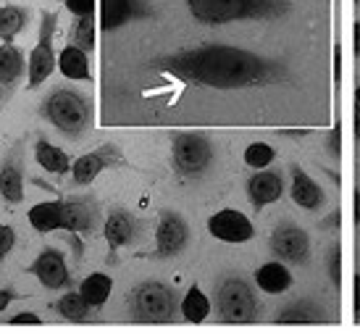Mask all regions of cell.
I'll return each instance as SVG.
<instances>
[{
	"label": "cell",
	"instance_id": "cell-1",
	"mask_svg": "<svg viewBox=\"0 0 360 334\" xmlns=\"http://www.w3.org/2000/svg\"><path fill=\"white\" fill-rule=\"evenodd\" d=\"M163 71L184 82L210 87V90H237L274 79L276 66L250 51L229 48V45H205L198 51L176 53L158 61Z\"/></svg>",
	"mask_w": 360,
	"mask_h": 334
},
{
	"label": "cell",
	"instance_id": "cell-2",
	"mask_svg": "<svg viewBox=\"0 0 360 334\" xmlns=\"http://www.w3.org/2000/svg\"><path fill=\"white\" fill-rule=\"evenodd\" d=\"M40 116L45 122H51L63 137L79 140L82 132H87V127L92 124V105L77 90L58 87L42 101Z\"/></svg>",
	"mask_w": 360,
	"mask_h": 334
},
{
	"label": "cell",
	"instance_id": "cell-3",
	"mask_svg": "<svg viewBox=\"0 0 360 334\" xmlns=\"http://www.w3.org/2000/svg\"><path fill=\"white\" fill-rule=\"evenodd\" d=\"M131 321L137 324H169L179 311L176 295L160 282H142L127 295Z\"/></svg>",
	"mask_w": 360,
	"mask_h": 334
},
{
	"label": "cell",
	"instance_id": "cell-4",
	"mask_svg": "<svg viewBox=\"0 0 360 334\" xmlns=\"http://www.w3.org/2000/svg\"><path fill=\"white\" fill-rule=\"evenodd\" d=\"M187 8L202 24H229L269 16L276 11V0H187Z\"/></svg>",
	"mask_w": 360,
	"mask_h": 334
},
{
	"label": "cell",
	"instance_id": "cell-5",
	"mask_svg": "<svg viewBox=\"0 0 360 334\" xmlns=\"http://www.w3.org/2000/svg\"><path fill=\"white\" fill-rule=\"evenodd\" d=\"M216 314L224 324H250L258 316L252 287L240 276H226L216 290Z\"/></svg>",
	"mask_w": 360,
	"mask_h": 334
},
{
	"label": "cell",
	"instance_id": "cell-6",
	"mask_svg": "<svg viewBox=\"0 0 360 334\" xmlns=\"http://www.w3.org/2000/svg\"><path fill=\"white\" fill-rule=\"evenodd\" d=\"M171 161L184 179H200L213 163V145L202 134H176L171 142Z\"/></svg>",
	"mask_w": 360,
	"mask_h": 334
},
{
	"label": "cell",
	"instance_id": "cell-7",
	"mask_svg": "<svg viewBox=\"0 0 360 334\" xmlns=\"http://www.w3.org/2000/svg\"><path fill=\"white\" fill-rule=\"evenodd\" d=\"M56 13H42L40 21V40L34 45V51L30 56L27 63V87L37 90L40 84H45V79L56 69V53H53V34H56Z\"/></svg>",
	"mask_w": 360,
	"mask_h": 334
},
{
	"label": "cell",
	"instance_id": "cell-8",
	"mask_svg": "<svg viewBox=\"0 0 360 334\" xmlns=\"http://www.w3.org/2000/svg\"><path fill=\"white\" fill-rule=\"evenodd\" d=\"M271 250L276 258L287 261V264H308L310 255V243L305 229L295 226V224H279L274 232H271Z\"/></svg>",
	"mask_w": 360,
	"mask_h": 334
},
{
	"label": "cell",
	"instance_id": "cell-9",
	"mask_svg": "<svg viewBox=\"0 0 360 334\" xmlns=\"http://www.w3.org/2000/svg\"><path fill=\"white\" fill-rule=\"evenodd\" d=\"M27 274H32L45 290H63L71 282L66 258L56 248H42L40 255L27 266Z\"/></svg>",
	"mask_w": 360,
	"mask_h": 334
},
{
	"label": "cell",
	"instance_id": "cell-10",
	"mask_svg": "<svg viewBox=\"0 0 360 334\" xmlns=\"http://www.w3.org/2000/svg\"><path fill=\"white\" fill-rule=\"evenodd\" d=\"M208 232L221 243L242 245L255 237V226L245 213L234 211V208H224L208 219Z\"/></svg>",
	"mask_w": 360,
	"mask_h": 334
},
{
	"label": "cell",
	"instance_id": "cell-11",
	"mask_svg": "<svg viewBox=\"0 0 360 334\" xmlns=\"http://www.w3.org/2000/svg\"><path fill=\"white\" fill-rule=\"evenodd\" d=\"M190 240V226L179 213H160L158 229H155V258H174L184 250Z\"/></svg>",
	"mask_w": 360,
	"mask_h": 334
},
{
	"label": "cell",
	"instance_id": "cell-12",
	"mask_svg": "<svg viewBox=\"0 0 360 334\" xmlns=\"http://www.w3.org/2000/svg\"><path fill=\"white\" fill-rule=\"evenodd\" d=\"M121 163V155L116 153V148H110V145H103L98 150L87 153V155H82L79 161L71 166V176H74V184H92L95 182V176L103 172V169H108V166H116Z\"/></svg>",
	"mask_w": 360,
	"mask_h": 334
},
{
	"label": "cell",
	"instance_id": "cell-13",
	"mask_svg": "<svg viewBox=\"0 0 360 334\" xmlns=\"http://www.w3.org/2000/svg\"><path fill=\"white\" fill-rule=\"evenodd\" d=\"M281 193H284V182H281V176L276 172L260 169L258 174H252L248 179V200H250L255 211L276 203L281 198Z\"/></svg>",
	"mask_w": 360,
	"mask_h": 334
},
{
	"label": "cell",
	"instance_id": "cell-14",
	"mask_svg": "<svg viewBox=\"0 0 360 334\" xmlns=\"http://www.w3.org/2000/svg\"><path fill=\"white\" fill-rule=\"evenodd\" d=\"M0 195L11 205L24 200V166L19 161V153H11L0 163Z\"/></svg>",
	"mask_w": 360,
	"mask_h": 334
},
{
	"label": "cell",
	"instance_id": "cell-15",
	"mask_svg": "<svg viewBox=\"0 0 360 334\" xmlns=\"http://www.w3.org/2000/svg\"><path fill=\"white\" fill-rule=\"evenodd\" d=\"M137 229L140 224L137 219L127 211H113L105 221V243H108L110 250H119V248H127V245L134 243L137 237Z\"/></svg>",
	"mask_w": 360,
	"mask_h": 334
},
{
	"label": "cell",
	"instance_id": "cell-16",
	"mask_svg": "<svg viewBox=\"0 0 360 334\" xmlns=\"http://www.w3.org/2000/svg\"><path fill=\"white\" fill-rule=\"evenodd\" d=\"M63 203L66 200H51V203H37L30 211V224L34 232L48 234L63 229Z\"/></svg>",
	"mask_w": 360,
	"mask_h": 334
},
{
	"label": "cell",
	"instance_id": "cell-17",
	"mask_svg": "<svg viewBox=\"0 0 360 334\" xmlns=\"http://www.w3.org/2000/svg\"><path fill=\"white\" fill-rule=\"evenodd\" d=\"M58 69L66 79H74V82H84V79L90 82L92 79L87 53H84V48H79V45H69V48L60 51Z\"/></svg>",
	"mask_w": 360,
	"mask_h": 334
},
{
	"label": "cell",
	"instance_id": "cell-18",
	"mask_svg": "<svg viewBox=\"0 0 360 334\" xmlns=\"http://www.w3.org/2000/svg\"><path fill=\"white\" fill-rule=\"evenodd\" d=\"M292 200H295V205L305 208V211H316L323 203V190L302 169H295V176H292Z\"/></svg>",
	"mask_w": 360,
	"mask_h": 334
},
{
	"label": "cell",
	"instance_id": "cell-19",
	"mask_svg": "<svg viewBox=\"0 0 360 334\" xmlns=\"http://www.w3.org/2000/svg\"><path fill=\"white\" fill-rule=\"evenodd\" d=\"M255 284H258L263 293L279 295V293H284V290H290L292 274L284 264H279V261H271V264L260 266L258 271H255Z\"/></svg>",
	"mask_w": 360,
	"mask_h": 334
},
{
	"label": "cell",
	"instance_id": "cell-20",
	"mask_svg": "<svg viewBox=\"0 0 360 334\" xmlns=\"http://www.w3.org/2000/svg\"><path fill=\"white\" fill-rule=\"evenodd\" d=\"M326 311L321 305L310 303V300H302L297 305H290L284 308L279 316H276V324H326Z\"/></svg>",
	"mask_w": 360,
	"mask_h": 334
},
{
	"label": "cell",
	"instance_id": "cell-21",
	"mask_svg": "<svg viewBox=\"0 0 360 334\" xmlns=\"http://www.w3.org/2000/svg\"><path fill=\"white\" fill-rule=\"evenodd\" d=\"M134 6V0H101V27L105 32L119 30L121 24H127L137 13Z\"/></svg>",
	"mask_w": 360,
	"mask_h": 334
},
{
	"label": "cell",
	"instance_id": "cell-22",
	"mask_svg": "<svg viewBox=\"0 0 360 334\" xmlns=\"http://www.w3.org/2000/svg\"><path fill=\"white\" fill-rule=\"evenodd\" d=\"M92 226H95V211L87 203H63V229L66 232H90Z\"/></svg>",
	"mask_w": 360,
	"mask_h": 334
},
{
	"label": "cell",
	"instance_id": "cell-23",
	"mask_svg": "<svg viewBox=\"0 0 360 334\" xmlns=\"http://www.w3.org/2000/svg\"><path fill=\"white\" fill-rule=\"evenodd\" d=\"M24 77V56L11 42L0 48V87H13Z\"/></svg>",
	"mask_w": 360,
	"mask_h": 334
},
{
	"label": "cell",
	"instance_id": "cell-24",
	"mask_svg": "<svg viewBox=\"0 0 360 334\" xmlns=\"http://www.w3.org/2000/svg\"><path fill=\"white\" fill-rule=\"evenodd\" d=\"M34 158H37V163H40L45 172H51V174L71 172L69 155L60 150V148L51 145L48 140H37V145H34Z\"/></svg>",
	"mask_w": 360,
	"mask_h": 334
},
{
	"label": "cell",
	"instance_id": "cell-25",
	"mask_svg": "<svg viewBox=\"0 0 360 334\" xmlns=\"http://www.w3.org/2000/svg\"><path fill=\"white\" fill-rule=\"evenodd\" d=\"M181 316H184V321H192V324H202L205 319L210 316V300L205 297L200 287H195L192 284L187 295H184V300L179 305Z\"/></svg>",
	"mask_w": 360,
	"mask_h": 334
},
{
	"label": "cell",
	"instance_id": "cell-26",
	"mask_svg": "<svg viewBox=\"0 0 360 334\" xmlns=\"http://www.w3.org/2000/svg\"><path fill=\"white\" fill-rule=\"evenodd\" d=\"M79 293L84 295V300H87L92 308H101V305H105V300L110 297V293H113V279H110L108 274L95 271L82 282Z\"/></svg>",
	"mask_w": 360,
	"mask_h": 334
},
{
	"label": "cell",
	"instance_id": "cell-27",
	"mask_svg": "<svg viewBox=\"0 0 360 334\" xmlns=\"http://www.w3.org/2000/svg\"><path fill=\"white\" fill-rule=\"evenodd\" d=\"M56 311H58L66 321H87L92 305L84 300V295L82 293H66V295H60L58 297Z\"/></svg>",
	"mask_w": 360,
	"mask_h": 334
},
{
	"label": "cell",
	"instance_id": "cell-28",
	"mask_svg": "<svg viewBox=\"0 0 360 334\" xmlns=\"http://www.w3.org/2000/svg\"><path fill=\"white\" fill-rule=\"evenodd\" d=\"M27 27V11L19 6H3L0 8V40L11 42Z\"/></svg>",
	"mask_w": 360,
	"mask_h": 334
},
{
	"label": "cell",
	"instance_id": "cell-29",
	"mask_svg": "<svg viewBox=\"0 0 360 334\" xmlns=\"http://www.w3.org/2000/svg\"><path fill=\"white\" fill-rule=\"evenodd\" d=\"M274 148H271L269 142H252V145H248V150H245V163L250 166V169H266V166H271L274 163Z\"/></svg>",
	"mask_w": 360,
	"mask_h": 334
},
{
	"label": "cell",
	"instance_id": "cell-30",
	"mask_svg": "<svg viewBox=\"0 0 360 334\" xmlns=\"http://www.w3.org/2000/svg\"><path fill=\"white\" fill-rule=\"evenodd\" d=\"M74 40L84 51L95 48V21H92V16H77V21H74Z\"/></svg>",
	"mask_w": 360,
	"mask_h": 334
},
{
	"label": "cell",
	"instance_id": "cell-31",
	"mask_svg": "<svg viewBox=\"0 0 360 334\" xmlns=\"http://www.w3.org/2000/svg\"><path fill=\"white\" fill-rule=\"evenodd\" d=\"M13 245H16V232L11 229L8 224H0V266L6 261V255L13 250Z\"/></svg>",
	"mask_w": 360,
	"mask_h": 334
},
{
	"label": "cell",
	"instance_id": "cell-32",
	"mask_svg": "<svg viewBox=\"0 0 360 334\" xmlns=\"http://www.w3.org/2000/svg\"><path fill=\"white\" fill-rule=\"evenodd\" d=\"M63 6L74 16H92L95 13V0H63Z\"/></svg>",
	"mask_w": 360,
	"mask_h": 334
},
{
	"label": "cell",
	"instance_id": "cell-33",
	"mask_svg": "<svg viewBox=\"0 0 360 334\" xmlns=\"http://www.w3.org/2000/svg\"><path fill=\"white\" fill-rule=\"evenodd\" d=\"M8 324H13V326H40L42 321H40V316L37 314H16V316H11L8 319Z\"/></svg>",
	"mask_w": 360,
	"mask_h": 334
},
{
	"label": "cell",
	"instance_id": "cell-34",
	"mask_svg": "<svg viewBox=\"0 0 360 334\" xmlns=\"http://www.w3.org/2000/svg\"><path fill=\"white\" fill-rule=\"evenodd\" d=\"M329 274H331V282L340 284L342 276V266H340V248H331L329 250Z\"/></svg>",
	"mask_w": 360,
	"mask_h": 334
},
{
	"label": "cell",
	"instance_id": "cell-35",
	"mask_svg": "<svg viewBox=\"0 0 360 334\" xmlns=\"http://www.w3.org/2000/svg\"><path fill=\"white\" fill-rule=\"evenodd\" d=\"M13 300H16V293H13V290H0V314H3Z\"/></svg>",
	"mask_w": 360,
	"mask_h": 334
},
{
	"label": "cell",
	"instance_id": "cell-36",
	"mask_svg": "<svg viewBox=\"0 0 360 334\" xmlns=\"http://www.w3.org/2000/svg\"><path fill=\"white\" fill-rule=\"evenodd\" d=\"M355 319H360V274L355 276Z\"/></svg>",
	"mask_w": 360,
	"mask_h": 334
},
{
	"label": "cell",
	"instance_id": "cell-37",
	"mask_svg": "<svg viewBox=\"0 0 360 334\" xmlns=\"http://www.w3.org/2000/svg\"><path fill=\"white\" fill-rule=\"evenodd\" d=\"M329 148H331V153H334V155H340V132H337V129L331 132Z\"/></svg>",
	"mask_w": 360,
	"mask_h": 334
},
{
	"label": "cell",
	"instance_id": "cell-38",
	"mask_svg": "<svg viewBox=\"0 0 360 334\" xmlns=\"http://www.w3.org/2000/svg\"><path fill=\"white\" fill-rule=\"evenodd\" d=\"M355 56H360V21L355 24Z\"/></svg>",
	"mask_w": 360,
	"mask_h": 334
},
{
	"label": "cell",
	"instance_id": "cell-39",
	"mask_svg": "<svg viewBox=\"0 0 360 334\" xmlns=\"http://www.w3.org/2000/svg\"><path fill=\"white\" fill-rule=\"evenodd\" d=\"M355 221L360 224V190L355 193Z\"/></svg>",
	"mask_w": 360,
	"mask_h": 334
},
{
	"label": "cell",
	"instance_id": "cell-40",
	"mask_svg": "<svg viewBox=\"0 0 360 334\" xmlns=\"http://www.w3.org/2000/svg\"><path fill=\"white\" fill-rule=\"evenodd\" d=\"M355 137L360 140V105H358V111H355Z\"/></svg>",
	"mask_w": 360,
	"mask_h": 334
},
{
	"label": "cell",
	"instance_id": "cell-41",
	"mask_svg": "<svg viewBox=\"0 0 360 334\" xmlns=\"http://www.w3.org/2000/svg\"><path fill=\"white\" fill-rule=\"evenodd\" d=\"M358 105H360V87H358Z\"/></svg>",
	"mask_w": 360,
	"mask_h": 334
}]
</instances>
